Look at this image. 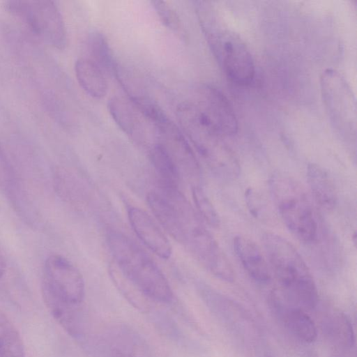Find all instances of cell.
Returning <instances> with one entry per match:
<instances>
[{"label":"cell","mask_w":357,"mask_h":357,"mask_svg":"<svg viewBox=\"0 0 357 357\" xmlns=\"http://www.w3.org/2000/svg\"><path fill=\"white\" fill-rule=\"evenodd\" d=\"M262 241L271 273L279 284L276 293L292 305L303 310L315 308L319 301L317 286L297 250L274 233H265Z\"/></svg>","instance_id":"6da1fadb"},{"label":"cell","mask_w":357,"mask_h":357,"mask_svg":"<svg viewBox=\"0 0 357 357\" xmlns=\"http://www.w3.org/2000/svg\"><path fill=\"white\" fill-rule=\"evenodd\" d=\"M109 251L121 274L144 298L161 303L173 299L171 286L151 257L124 234L109 229L106 236Z\"/></svg>","instance_id":"7a4b0ae2"},{"label":"cell","mask_w":357,"mask_h":357,"mask_svg":"<svg viewBox=\"0 0 357 357\" xmlns=\"http://www.w3.org/2000/svg\"><path fill=\"white\" fill-rule=\"evenodd\" d=\"M177 116L182 130L218 176L233 180L239 175L236 156L224 141V136L195 103L181 104Z\"/></svg>","instance_id":"3957f363"},{"label":"cell","mask_w":357,"mask_h":357,"mask_svg":"<svg viewBox=\"0 0 357 357\" xmlns=\"http://www.w3.org/2000/svg\"><path fill=\"white\" fill-rule=\"evenodd\" d=\"M196 8L211 50L225 75L235 84H250L255 77V67L244 41L219 23L213 8L206 2H197Z\"/></svg>","instance_id":"277c9868"},{"label":"cell","mask_w":357,"mask_h":357,"mask_svg":"<svg viewBox=\"0 0 357 357\" xmlns=\"http://www.w3.org/2000/svg\"><path fill=\"white\" fill-rule=\"evenodd\" d=\"M271 194L289 231L299 241L312 243L318 236V220L304 186L284 173H275L269 180Z\"/></svg>","instance_id":"5b68a950"},{"label":"cell","mask_w":357,"mask_h":357,"mask_svg":"<svg viewBox=\"0 0 357 357\" xmlns=\"http://www.w3.org/2000/svg\"><path fill=\"white\" fill-rule=\"evenodd\" d=\"M321 96L331 124L348 145H356V105L345 78L334 69L324 70L320 77Z\"/></svg>","instance_id":"8992f818"},{"label":"cell","mask_w":357,"mask_h":357,"mask_svg":"<svg viewBox=\"0 0 357 357\" xmlns=\"http://www.w3.org/2000/svg\"><path fill=\"white\" fill-rule=\"evenodd\" d=\"M6 3L8 10L45 43L59 50L66 47V29L61 13L53 1H10Z\"/></svg>","instance_id":"52a82bcc"},{"label":"cell","mask_w":357,"mask_h":357,"mask_svg":"<svg viewBox=\"0 0 357 357\" xmlns=\"http://www.w3.org/2000/svg\"><path fill=\"white\" fill-rule=\"evenodd\" d=\"M41 289L43 296L73 305H79L85 296L82 273L60 255H52L46 259Z\"/></svg>","instance_id":"ba28073f"},{"label":"cell","mask_w":357,"mask_h":357,"mask_svg":"<svg viewBox=\"0 0 357 357\" xmlns=\"http://www.w3.org/2000/svg\"><path fill=\"white\" fill-rule=\"evenodd\" d=\"M195 104L224 137L237 132L238 126L235 112L220 90L211 85H203L199 90L198 102Z\"/></svg>","instance_id":"9c48e42d"},{"label":"cell","mask_w":357,"mask_h":357,"mask_svg":"<svg viewBox=\"0 0 357 357\" xmlns=\"http://www.w3.org/2000/svg\"><path fill=\"white\" fill-rule=\"evenodd\" d=\"M128 216L139 240L160 257L169 259L172 255V246L153 218L146 211L137 207L129 208Z\"/></svg>","instance_id":"30bf717a"},{"label":"cell","mask_w":357,"mask_h":357,"mask_svg":"<svg viewBox=\"0 0 357 357\" xmlns=\"http://www.w3.org/2000/svg\"><path fill=\"white\" fill-rule=\"evenodd\" d=\"M271 302L274 311L296 339L307 344L316 340L317 326L305 310L287 303L273 291L271 295Z\"/></svg>","instance_id":"8fae6325"},{"label":"cell","mask_w":357,"mask_h":357,"mask_svg":"<svg viewBox=\"0 0 357 357\" xmlns=\"http://www.w3.org/2000/svg\"><path fill=\"white\" fill-rule=\"evenodd\" d=\"M234 250L247 274L259 284L268 283L272 273L259 245L251 238L238 235L233 242Z\"/></svg>","instance_id":"7c38bea8"},{"label":"cell","mask_w":357,"mask_h":357,"mask_svg":"<svg viewBox=\"0 0 357 357\" xmlns=\"http://www.w3.org/2000/svg\"><path fill=\"white\" fill-rule=\"evenodd\" d=\"M108 109L117 126L135 140H142L144 137L148 123H153L130 99L114 96L108 102Z\"/></svg>","instance_id":"4fadbf2b"},{"label":"cell","mask_w":357,"mask_h":357,"mask_svg":"<svg viewBox=\"0 0 357 357\" xmlns=\"http://www.w3.org/2000/svg\"><path fill=\"white\" fill-rule=\"evenodd\" d=\"M307 179L314 201L320 207L333 210L337 204V192L333 179L321 166L310 163L307 167Z\"/></svg>","instance_id":"5bb4252c"},{"label":"cell","mask_w":357,"mask_h":357,"mask_svg":"<svg viewBox=\"0 0 357 357\" xmlns=\"http://www.w3.org/2000/svg\"><path fill=\"white\" fill-rule=\"evenodd\" d=\"M77 79L91 97L100 99L107 93L108 86L103 71L90 59L80 58L75 65Z\"/></svg>","instance_id":"9a60e30c"},{"label":"cell","mask_w":357,"mask_h":357,"mask_svg":"<svg viewBox=\"0 0 357 357\" xmlns=\"http://www.w3.org/2000/svg\"><path fill=\"white\" fill-rule=\"evenodd\" d=\"M150 156L160 177L159 186L178 188L180 169L165 147L157 142L151 149Z\"/></svg>","instance_id":"2e32d148"},{"label":"cell","mask_w":357,"mask_h":357,"mask_svg":"<svg viewBox=\"0 0 357 357\" xmlns=\"http://www.w3.org/2000/svg\"><path fill=\"white\" fill-rule=\"evenodd\" d=\"M111 357H149L146 347L136 333L120 328L112 335L110 344Z\"/></svg>","instance_id":"e0dca14e"},{"label":"cell","mask_w":357,"mask_h":357,"mask_svg":"<svg viewBox=\"0 0 357 357\" xmlns=\"http://www.w3.org/2000/svg\"><path fill=\"white\" fill-rule=\"evenodd\" d=\"M324 329L335 345L344 349L354 347L355 335L353 325L344 313L335 312L331 314L324 322Z\"/></svg>","instance_id":"ac0fdd59"},{"label":"cell","mask_w":357,"mask_h":357,"mask_svg":"<svg viewBox=\"0 0 357 357\" xmlns=\"http://www.w3.org/2000/svg\"><path fill=\"white\" fill-rule=\"evenodd\" d=\"M44 302L53 317L72 337L78 338L81 336L82 329L79 316L77 307L43 296Z\"/></svg>","instance_id":"d6986e66"},{"label":"cell","mask_w":357,"mask_h":357,"mask_svg":"<svg viewBox=\"0 0 357 357\" xmlns=\"http://www.w3.org/2000/svg\"><path fill=\"white\" fill-rule=\"evenodd\" d=\"M21 336L9 317L0 310V357H24Z\"/></svg>","instance_id":"ffe728a7"},{"label":"cell","mask_w":357,"mask_h":357,"mask_svg":"<svg viewBox=\"0 0 357 357\" xmlns=\"http://www.w3.org/2000/svg\"><path fill=\"white\" fill-rule=\"evenodd\" d=\"M88 46L92 61L103 71L115 74L118 66L105 35L99 31L90 33Z\"/></svg>","instance_id":"44dd1931"},{"label":"cell","mask_w":357,"mask_h":357,"mask_svg":"<svg viewBox=\"0 0 357 357\" xmlns=\"http://www.w3.org/2000/svg\"><path fill=\"white\" fill-rule=\"evenodd\" d=\"M192 192L195 204L200 216L210 226L218 227L220 225L218 213L206 193L199 187H194Z\"/></svg>","instance_id":"7402d4cb"},{"label":"cell","mask_w":357,"mask_h":357,"mask_svg":"<svg viewBox=\"0 0 357 357\" xmlns=\"http://www.w3.org/2000/svg\"><path fill=\"white\" fill-rule=\"evenodd\" d=\"M151 3L164 25L184 37V29L176 10L165 1H153Z\"/></svg>","instance_id":"603a6c76"},{"label":"cell","mask_w":357,"mask_h":357,"mask_svg":"<svg viewBox=\"0 0 357 357\" xmlns=\"http://www.w3.org/2000/svg\"><path fill=\"white\" fill-rule=\"evenodd\" d=\"M6 268V264L4 257L0 252V278L3 275Z\"/></svg>","instance_id":"cb8c5ba5"},{"label":"cell","mask_w":357,"mask_h":357,"mask_svg":"<svg viewBox=\"0 0 357 357\" xmlns=\"http://www.w3.org/2000/svg\"><path fill=\"white\" fill-rule=\"evenodd\" d=\"M266 357H273V356H266Z\"/></svg>","instance_id":"d4e9b609"}]
</instances>
